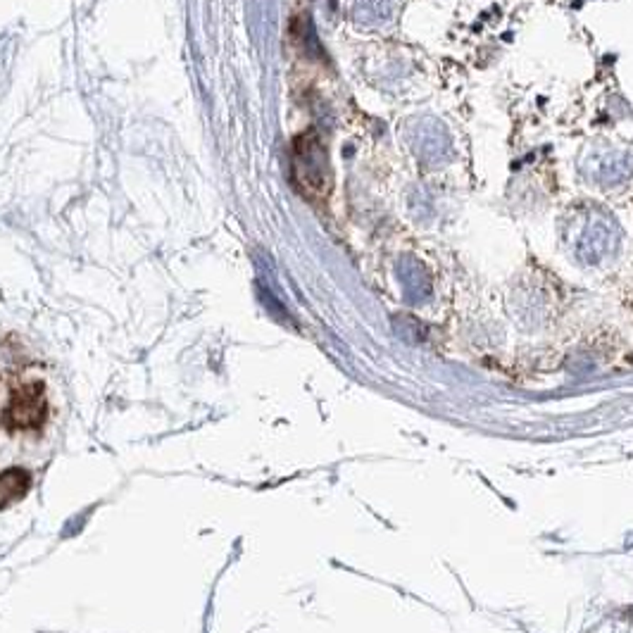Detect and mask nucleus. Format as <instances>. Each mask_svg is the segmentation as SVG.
<instances>
[{
  "mask_svg": "<svg viewBox=\"0 0 633 633\" xmlns=\"http://www.w3.org/2000/svg\"><path fill=\"white\" fill-rule=\"evenodd\" d=\"M293 172L301 184L302 191L312 195H324L332 184L329 174V160H326L324 145L314 133H305L296 139V151H293Z\"/></svg>",
  "mask_w": 633,
  "mask_h": 633,
  "instance_id": "obj_1",
  "label": "nucleus"
},
{
  "mask_svg": "<svg viewBox=\"0 0 633 633\" xmlns=\"http://www.w3.org/2000/svg\"><path fill=\"white\" fill-rule=\"evenodd\" d=\"M48 419V400L43 384H22L13 391L3 410L7 431H34Z\"/></svg>",
  "mask_w": 633,
  "mask_h": 633,
  "instance_id": "obj_2",
  "label": "nucleus"
},
{
  "mask_svg": "<svg viewBox=\"0 0 633 633\" xmlns=\"http://www.w3.org/2000/svg\"><path fill=\"white\" fill-rule=\"evenodd\" d=\"M31 489V474L19 467H10V469L0 471V510L15 505L29 493Z\"/></svg>",
  "mask_w": 633,
  "mask_h": 633,
  "instance_id": "obj_3",
  "label": "nucleus"
},
{
  "mask_svg": "<svg viewBox=\"0 0 633 633\" xmlns=\"http://www.w3.org/2000/svg\"><path fill=\"white\" fill-rule=\"evenodd\" d=\"M612 238H615V224L607 222V219H593L588 224V229L584 231V241L581 248H596V258L600 255V250H609L612 246Z\"/></svg>",
  "mask_w": 633,
  "mask_h": 633,
  "instance_id": "obj_4",
  "label": "nucleus"
}]
</instances>
